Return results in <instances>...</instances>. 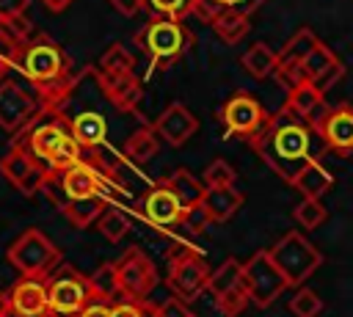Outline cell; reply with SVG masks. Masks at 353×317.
<instances>
[{"label": "cell", "instance_id": "cell-12", "mask_svg": "<svg viewBox=\"0 0 353 317\" xmlns=\"http://www.w3.org/2000/svg\"><path fill=\"white\" fill-rule=\"evenodd\" d=\"M41 110L39 96L28 94L19 83L6 80L0 83V127L8 132H19L22 127H28Z\"/></svg>", "mask_w": 353, "mask_h": 317}, {"label": "cell", "instance_id": "cell-45", "mask_svg": "<svg viewBox=\"0 0 353 317\" xmlns=\"http://www.w3.org/2000/svg\"><path fill=\"white\" fill-rule=\"evenodd\" d=\"M157 317H193L188 303L179 298H168L163 303H157Z\"/></svg>", "mask_w": 353, "mask_h": 317}, {"label": "cell", "instance_id": "cell-32", "mask_svg": "<svg viewBox=\"0 0 353 317\" xmlns=\"http://www.w3.org/2000/svg\"><path fill=\"white\" fill-rule=\"evenodd\" d=\"M97 72H99V74H124V72H135V61H132V55L127 52L124 44H110V47L102 52Z\"/></svg>", "mask_w": 353, "mask_h": 317}, {"label": "cell", "instance_id": "cell-50", "mask_svg": "<svg viewBox=\"0 0 353 317\" xmlns=\"http://www.w3.org/2000/svg\"><path fill=\"white\" fill-rule=\"evenodd\" d=\"M41 3H44L50 11H63V8H66V6H72L74 0H41Z\"/></svg>", "mask_w": 353, "mask_h": 317}, {"label": "cell", "instance_id": "cell-13", "mask_svg": "<svg viewBox=\"0 0 353 317\" xmlns=\"http://www.w3.org/2000/svg\"><path fill=\"white\" fill-rule=\"evenodd\" d=\"M314 132L320 135L328 152H334L336 157H350L353 154V108L350 105L328 108L325 119L314 127Z\"/></svg>", "mask_w": 353, "mask_h": 317}, {"label": "cell", "instance_id": "cell-42", "mask_svg": "<svg viewBox=\"0 0 353 317\" xmlns=\"http://www.w3.org/2000/svg\"><path fill=\"white\" fill-rule=\"evenodd\" d=\"M345 72H347V69H345V63L336 58V61H334V63H331V66H328V69H325V72H323V74H320V77H317L312 85H314V88H317V91L325 96V94H328V91H331V88H334V85H336L342 77H345Z\"/></svg>", "mask_w": 353, "mask_h": 317}, {"label": "cell", "instance_id": "cell-14", "mask_svg": "<svg viewBox=\"0 0 353 317\" xmlns=\"http://www.w3.org/2000/svg\"><path fill=\"white\" fill-rule=\"evenodd\" d=\"M210 276H212V270L207 267V262L201 256H196V259H188V262L168 265L165 284L174 292V298L188 303V300H196L210 287Z\"/></svg>", "mask_w": 353, "mask_h": 317}, {"label": "cell", "instance_id": "cell-2", "mask_svg": "<svg viewBox=\"0 0 353 317\" xmlns=\"http://www.w3.org/2000/svg\"><path fill=\"white\" fill-rule=\"evenodd\" d=\"M138 47L152 58L154 69H168L171 63H176L188 47L193 44L190 30L171 17H152L135 36Z\"/></svg>", "mask_w": 353, "mask_h": 317}, {"label": "cell", "instance_id": "cell-28", "mask_svg": "<svg viewBox=\"0 0 353 317\" xmlns=\"http://www.w3.org/2000/svg\"><path fill=\"white\" fill-rule=\"evenodd\" d=\"M240 61H243L245 72L254 74L256 80H262V77H268V74H273V72L279 69V52H273V50H270L268 44H262V41L251 44Z\"/></svg>", "mask_w": 353, "mask_h": 317}, {"label": "cell", "instance_id": "cell-8", "mask_svg": "<svg viewBox=\"0 0 353 317\" xmlns=\"http://www.w3.org/2000/svg\"><path fill=\"white\" fill-rule=\"evenodd\" d=\"M243 284L256 309H268L290 287L284 273L276 267L270 251H256L254 256H248L243 262Z\"/></svg>", "mask_w": 353, "mask_h": 317}, {"label": "cell", "instance_id": "cell-16", "mask_svg": "<svg viewBox=\"0 0 353 317\" xmlns=\"http://www.w3.org/2000/svg\"><path fill=\"white\" fill-rule=\"evenodd\" d=\"M182 212H185L182 201L176 198V193H174L163 179H160V182L143 196V201H141V215H143L149 223L163 226V229L179 223V221H182Z\"/></svg>", "mask_w": 353, "mask_h": 317}, {"label": "cell", "instance_id": "cell-15", "mask_svg": "<svg viewBox=\"0 0 353 317\" xmlns=\"http://www.w3.org/2000/svg\"><path fill=\"white\" fill-rule=\"evenodd\" d=\"M11 314L8 317H52L50 314V292L47 278H28L22 276L11 289Z\"/></svg>", "mask_w": 353, "mask_h": 317}, {"label": "cell", "instance_id": "cell-30", "mask_svg": "<svg viewBox=\"0 0 353 317\" xmlns=\"http://www.w3.org/2000/svg\"><path fill=\"white\" fill-rule=\"evenodd\" d=\"M105 209H108L105 196H94V198L69 201V204H66V209H63V218H66L72 226L83 229V226H88L91 221H99V215H102Z\"/></svg>", "mask_w": 353, "mask_h": 317}, {"label": "cell", "instance_id": "cell-38", "mask_svg": "<svg viewBox=\"0 0 353 317\" xmlns=\"http://www.w3.org/2000/svg\"><path fill=\"white\" fill-rule=\"evenodd\" d=\"M234 179H237V171L226 163V160H212L207 168H204V187H229V185H234Z\"/></svg>", "mask_w": 353, "mask_h": 317}, {"label": "cell", "instance_id": "cell-31", "mask_svg": "<svg viewBox=\"0 0 353 317\" xmlns=\"http://www.w3.org/2000/svg\"><path fill=\"white\" fill-rule=\"evenodd\" d=\"M248 17L245 14H240V11H234V8H226L215 22H212V30L221 36V41H226V44H237L245 33H248Z\"/></svg>", "mask_w": 353, "mask_h": 317}, {"label": "cell", "instance_id": "cell-47", "mask_svg": "<svg viewBox=\"0 0 353 317\" xmlns=\"http://www.w3.org/2000/svg\"><path fill=\"white\" fill-rule=\"evenodd\" d=\"M30 0H0V19H8V17H19L25 14Z\"/></svg>", "mask_w": 353, "mask_h": 317}, {"label": "cell", "instance_id": "cell-7", "mask_svg": "<svg viewBox=\"0 0 353 317\" xmlns=\"http://www.w3.org/2000/svg\"><path fill=\"white\" fill-rule=\"evenodd\" d=\"M47 292L52 317H77L94 300L88 289V276H83L72 265H58L47 276Z\"/></svg>", "mask_w": 353, "mask_h": 317}, {"label": "cell", "instance_id": "cell-11", "mask_svg": "<svg viewBox=\"0 0 353 317\" xmlns=\"http://www.w3.org/2000/svg\"><path fill=\"white\" fill-rule=\"evenodd\" d=\"M0 174L19 190V193H25V196H33V193H39L41 187H44V182H47V165L44 163H39L30 152H25V149H17V146H11L8 149V154L0 160Z\"/></svg>", "mask_w": 353, "mask_h": 317}, {"label": "cell", "instance_id": "cell-37", "mask_svg": "<svg viewBox=\"0 0 353 317\" xmlns=\"http://www.w3.org/2000/svg\"><path fill=\"white\" fill-rule=\"evenodd\" d=\"M30 36H33V25H30V19H28L25 14L0 19V39H6V41H11V44L22 47Z\"/></svg>", "mask_w": 353, "mask_h": 317}, {"label": "cell", "instance_id": "cell-21", "mask_svg": "<svg viewBox=\"0 0 353 317\" xmlns=\"http://www.w3.org/2000/svg\"><path fill=\"white\" fill-rule=\"evenodd\" d=\"M243 193L229 185V187H207L204 190V198H201V207L207 209V215L212 218V223H223L229 221L240 207H243Z\"/></svg>", "mask_w": 353, "mask_h": 317}, {"label": "cell", "instance_id": "cell-51", "mask_svg": "<svg viewBox=\"0 0 353 317\" xmlns=\"http://www.w3.org/2000/svg\"><path fill=\"white\" fill-rule=\"evenodd\" d=\"M11 314V300H8V292H0V317H8Z\"/></svg>", "mask_w": 353, "mask_h": 317}, {"label": "cell", "instance_id": "cell-54", "mask_svg": "<svg viewBox=\"0 0 353 317\" xmlns=\"http://www.w3.org/2000/svg\"><path fill=\"white\" fill-rule=\"evenodd\" d=\"M193 317H196V314H193Z\"/></svg>", "mask_w": 353, "mask_h": 317}, {"label": "cell", "instance_id": "cell-44", "mask_svg": "<svg viewBox=\"0 0 353 317\" xmlns=\"http://www.w3.org/2000/svg\"><path fill=\"white\" fill-rule=\"evenodd\" d=\"M223 11H226V6H223L221 0H196L190 14H193V17H199L201 22H210V25H212Z\"/></svg>", "mask_w": 353, "mask_h": 317}, {"label": "cell", "instance_id": "cell-33", "mask_svg": "<svg viewBox=\"0 0 353 317\" xmlns=\"http://www.w3.org/2000/svg\"><path fill=\"white\" fill-rule=\"evenodd\" d=\"M83 160V146L72 138V132L55 146V152L50 154V160H47V171H66V168H72L74 163H80Z\"/></svg>", "mask_w": 353, "mask_h": 317}, {"label": "cell", "instance_id": "cell-41", "mask_svg": "<svg viewBox=\"0 0 353 317\" xmlns=\"http://www.w3.org/2000/svg\"><path fill=\"white\" fill-rule=\"evenodd\" d=\"M210 223H212V218L207 215V209H204L201 204H196V207H185L182 221H179V226H185L190 234H201Z\"/></svg>", "mask_w": 353, "mask_h": 317}, {"label": "cell", "instance_id": "cell-29", "mask_svg": "<svg viewBox=\"0 0 353 317\" xmlns=\"http://www.w3.org/2000/svg\"><path fill=\"white\" fill-rule=\"evenodd\" d=\"M88 289H91V298H94V300L110 303V300L121 292V287H119V273H116V262L99 265V267L88 276Z\"/></svg>", "mask_w": 353, "mask_h": 317}, {"label": "cell", "instance_id": "cell-40", "mask_svg": "<svg viewBox=\"0 0 353 317\" xmlns=\"http://www.w3.org/2000/svg\"><path fill=\"white\" fill-rule=\"evenodd\" d=\"M248 303H251V298H248V289H245V284H243V287L232 289L229 295L218 298V300H215V309H218L223 317H237Z\"/></svg>", "mask_w": 353, "mask_h": 317}, {"label": "cell", "instance_id": "cell-53", "mask_svg": "<svg viewBox=\"0 0 353 317\" xmlns=\"http://www.w3.org/2000/svg\"><path fill=\"white\" fill-rule=\"evenodd\" d=\"M8 69H11V63H6V61L0 58V83H6V80H8V77H6V74H8Z\"/></svg>", "mask_w": 353, "mask_h": 317}, {"label": "cell", "instance_id": "cell-5", "mask_svg": "<svg viewBox=\"0 0 353 317\" xmlns=\"http://www.w3.org/2000/svg\"><path fill=\"white\" fill-rule=\"evenodd\" d=\"M268 251H270L276 267L284 273L287 284L295 287V289L323 265V254H320L303 234H298V232L281 234V237L273 243V248H268Z\"/></svg>", "mask_w": 353, "mask_h": 317}, {"label": "cell", "instance_id": "cell-36", "mask_svg": "<svg viewBox=\"0 0 353 317\" xmlns=\"http://www.w3.org/2000/svg\"><path fill=\"white\" fill-rule=\"evenodd\" d=\"M295 221L303 226V229H317L325 218H328V209L323 207L320 198H301V204L292 209Z\"/></svg>", "mask_w": 353, "mask_h": 317}, {"label": "cell", "instance_id": "cell-49", "mask_svg": "<svg viewBox=\"0 0 353 317\" xmlns=\"http://www.w3.org/2000/svg\"><path fill=\"white\" fill-rule=\"evenodd\" d=\"M77 317H110V303H105V300H91Z\"/></svg>", "mask_w": 353, "mask_h": 317}, {"label": "cell", "instance_id": "cell-24", "mask_svg": "<svg viewBox=\"0 0 353 317\" xmlns=\"http://www.w3.org/2000/svg\"><path fill=\"white\" fill-rule=\"evenodd\" d=\"M174 193H176V198L182 201V207H196V204H201V198H204V182H199L190 171H185V168H176L174 174H168L165 179H163Z\"/></svg>", "mask_w": 353, "mask_h": 317}, {"label": "cell", "instance_id": "cell-6", "mask_svg": "<svg viewBox=\"0 0 353 317\" xmlns=\"http://www.w3.org/2000/svg\"><path fill=\"white\" fill-rule=\"evenodd\" d=\"M66 135H69V121L63 119V113H61L58 108H41L39 116H36L28 127H22V130L17 132V138H14L11 146L30 152L39 163L47 165L50 154L55 152V146H58Z\"/></svg>", "mask_w": 353, "mask_h": 317}, {"label": "cell", "instance_id": "cell-25", "mask_svg": "<svg viewBox=\"0 0 353 317\" xmlns=\"http://www.w3.org/2000/svg\"><path fill=\"white\" fill-rule=\"evenodd\" d=\"M325 105V99H323V94L312 85V83H301V85H295V88H290V94H287V110L290 113H295L298 119H303V121H309V116L317 110V108H323Z\"/></svg>", "mask_w": 353, "mask_h": 317}, {"label": "cell", "instance_id": "cell-1", "mask_svg": "<svg viewBox=\"0 0 353 317\" xmlns=\"http://www.w3.org/2000/svg\"><path fill=\"white\" fill-rule=\"evenodd\" d=\"M254 152L265 160V165L279 174L284 182H295V176L317 157V152H323V141L320 135L295 113H290L287 108H281L279 113H273L265 124V130L254 138Z\"/></svg>", "mask_w": 353, "mask_h": 317}, {"label": "cell", "instance_id": "cell-9", "mask_svg": "<svg viewBox=\"0 0 353 317\" xmlns=\"http://www.w3.org/2000/svg\"><path fill=\"white\" fill-rule=\"evenodd\" d=\"M218 119H221V124H223V130L229 135L254 143V138L265 130V124H268L270 116L265 113V108H262V102L256 96H251L245 91H237V94H232L221 105Z\"/></svg>", "mask_w": 353, "mask_h": 317}, {"label": "cell", "instance_id": "cell-26", "mask_svg": "<svg viewBox=\"0 0 353 317\" xmlns=\"http://www.w3.org/2000/svg\"><path fill=\"white\" fill-rule=\"evenodd\" d=\"M157 149H160V138L152 127H141L124 141V157L130 163H146L157 154Z\"/></svg>", "mask_w": 353, "mask_h": 317}, {"label": "cell", "instance_id": "cell-23", "mask_svg": "<svg viewBox=\"0 0 353 317\" xmlns=\"http://www.w3.org/2000/svg\"><path fill=\"white\" fill-rule=\"evenodd\" d=\"M317 44H320V39L314 36L312 28H298V30L287 39V44L279 50V69H276V72L303 63V58H306Z\"/></svg>", "mask_w": 353, "mask_h": 317}, {"label": "cell", "instance_id": "cell-4", "mask_svg": "<svg viewBox=\"0 0 353 317\" xmlns=\"http://www.w3.org/2000/svg\"><path fill=\"white\" fill-rule=\"evenodd\" d=\"M8 262L28 278H47L58 265L61 254L52 245V240L39 229H25L6 251Z\"/></svg>", "mask_w": 353, "mask_h": 317}, {"label": "cell", "instance_id": "cell-17", "mask_svg": "<svg viewBox=\"0 0 353 317\" xmlns=\"http://www.w3.org/2000/svg\"><path fill=\"white\" fill-rule=\"evenodd\" d=\"M152 130H154L157 138H163L168 146H185L188 138L196 135L199 121H196V116H193L182 102H171V105H165V110L157 116V121L152 124Z\"/></svg>", "mask_w": 353, "mask_h": 317}, {"label": "cell", "instance_id": "cell-18", "mask_svg": "<svg viewBox=\"0 0 353 317\" xmlns=\"http://www.w3.org/2000/svg\"><path fill=\"white\" fill-rule=\"evenodd\" d=\"M61 185L69 201H80V198H94V196H105V176L85 160L74 163L72 168L61 171Z\"/></svg>", "mask_w": 353, "mask_h": 317}, {"label": "cell", "instance_id": "cell-35", "mask_svg": "<svg viewBox=\"0 0 353 317\" xmlns=\"http://www.w3.org/2000/svg\"><path fill=\"white\" fill-rule=\"evenodd\" d=\"M290 311H292L295 317H317V314L323 311V300H320V295H317L314 289L298 287L295 295L290 298Z\"/></svg>", "mask_w": 353, "mask_h": 317}, {"label": "cell", "instance_id": "cell-20", "mask_svg": "<svg viewBox=\"0 0 353 317\" xmlns=\"http://www.w3.org/2000/svg\"><path fill=\"white\" fill-rule=\"evenodd\" d=\"M99 74V72H97ZM99 83L108 94V102L119 110H132L141 102V80L135 72L124 74H99Z\"/></svg>", "mask_w": 353, "mask_h": 317}, {"label": "cell", "instance_id": "cell-27", "mask_svg": "<svg viewBox=\"0 0 353 317\" xmlns=\"http://www.w3.org/2000/svg\"><path fill=\"white\" fill-rule=\"evenodd\" d=\"M237 287H243V262H237V259H223V262L212 270L207 289H210V292L215 295V300H218V298L229 295V292L237 289Z\"/></svg>", "mask_w": 353, "mask_h": 317}, {"label": "cell", "instance_id": "cell-46", "mask_svg": "<svg viewBox=\"0 0 353 317\" xmlns=\"http://www.w3.org/2000/svg\"><path fill=\"white\" fill-rule=\"evenodd\" d=\"M110 317H143V300H119L110 306Z\"/></svg>", "mask_w": 353, "mask_h": 317}, {"label": "cell", "instance_id": "cell-34", "mask_svg": "<svg viewBox=\"0 0 353 317\" xmlns=\"http://www.w3.org/2000/svg\"><path fill=\"white\" fill-rule=\"evenodd\" d=\"M97 229H99V234L105 237V240H110V243H119L127 232H130V218L121 212V209H116V207H108L102 215H99V221H97Z\"/></svg>", "mask_w": 353, "mask_h": 317}, {"label": "cell", "instance_id": "cell-19", "mask_svg": "<svg viewBox=\"0 0 353 317\" xmlns=\"http://www.w3.org/2000/svg\"><path fill=\"white\" fill-rule=\"evenodd\" d=\"M66 121H69L72 138H74L83 149L105 146V141H108V119H105V113H99L97 108H80L77 113L66 116Z\"/></svg>", "mask_w": 353, "mask_h": 317}, {"label": "cell", "instance_id": "cell-48", "mask_svg": "<svg viewBox=\"0 0 353 317\" xmlns=\"http://www.w3.org/2000/svg\"><path fill=\"white\" fill-rule=\"evenodd\" d=\"M121 17H132V14H138L143 6H146V0H108Z\"/></svg>", "mask_w": 353, "mask_h": 317}, {"label": "cell", "instance_id": "cell-39", "mask_svg": "<svg viewBox=\"0 0 353 317\" xmlns=\"http://www.w3.org/2000/svg\"><path fill=\"white\" fill-rule=\"evenodd\" d=\"M193 3L196 0H146V6L154 11V17H171V19H179L188 17L193 11Z\"/></svg>", "mask_w": 353, "mask_h": 317}, {"label": "cell", "instance_id": "cell-43", "mask_svg": "<svg viewBox=\"0 0 353 317\" xmlns=\"http://www.w3.org/2000/svg\"><path fill=\"white\" fill-rule=\"evenodd\" d=\"M165 256H168V265H176V262H188V259L201 256V248H196L190 240H174V243L168 245Z\"/></svg>", "mask_w": 353, "mask_h": 317}, {"label": "cell", "instance_id": "cell-3", "mask_svg": "<svg viewBox=\"0 0 353 317\" xmlns=\"http://www.w3.org/2000/svg\"><path fill=\"white\" fill-rule=\"evenodd\" d=\"M17 69L22 72V77L39 88L61 74H69L72 72V61L69 55L61 50V44L47 36V33H36L30 36L22 47H19V55H17Z\"/></svg>", "mask_w": 353, "mask_h": 317}, {"label": "cell", "instance_id": "cell-22", "mask_svg": "<svg viewBox=\"0 0 353 317\" xmlns=\"http://www.w3.org/2000/svg\"><path fill=\"white\" fill-rule=\"evenodd\" d=\"M292 187H295L303 198H323V196L334 187V176H331V171H328L320 160H314V163H309V165L295 176Z\"/></svg>", "mask_w": 353, "mask_h": 317}, {"label": "cell", "instance_id": "cell-52", "mask_svg": "<svg viewBox=\"0 0 353 317\" xmlns=\"http://www.w3.org/2000/svg\"><path fill=\"white\" fill-rule=\"evenodd\" d=\"M221 3H223L226 8H234V11H240V14H243V11H245V3H248V0H221Z\"/></svg>", "mask_w": 353, "mask_h": 317}, {"label": "cell", "instance_id": "cell-10", "mask_svg": "<svg viewBox=\"0 0 353 317\" xmlns=\"http://www.w3.org/2000/svg\"><path fill=\"white\" fill-rule=\"evenodd\" d=\"M116 273H119V287L121 295L127 300H146L149 292L157 287L160 276L154 262L141 251V248H127L124 256L116 262Z\"/></svg>", "mask_w": 353, "mask_h": 317}]
</instances>
